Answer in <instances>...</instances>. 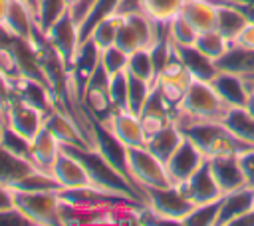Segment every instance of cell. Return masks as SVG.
Here are the masks:
<instances>
[{
  "label": "cell",
  "mask_w": 254,
  "mask_h": 226,
  "mask_svg": "<svg viewBox=\"0 0 254 226\" xmlns=\"http://www.w3.org/2000/svg\"><path fill=\"white\" fill-rule=\"evenodd\" d=\"M226 111H228V105L220 99V95L214 91L210 81L192 79L181 103L175 107L173 121L179 127H185L196 121H222Z\"/></svg>",
  "instance_id": "cell-1"
},
{
  "label": "cell",
  "mask_w": 254,
  "mask_h": 226,
  "mask_svg": "<svg viewBox=\"0 0 254 226\" xmlns=\"http://www.w3.org/2000/svg\"><path fill=\"white\" fill-rule=\"evenodd\" d=\"M14 208H18L32 226L60 224V194L58 190H18L12 188Z\"/></svg>",
  "instance_id": "cell-2"
},
{
  "label": "cell",
  "mask_w": 254,
  "mask_h": 226,
  "mask_svg": "<svg viewBox=\"0 0 254 226\" xmlns=\"http://www.w3.org/2000/svg\"><path fill=\"white\" fill-rule=\"evenodd\" d=\"M145 204L165 220V224H183V220L196 206L183 190L181 184H169L161 188H143Z\"/></svg>",
  "instance_id": "cell-3"
},
{
  "label": "cell",
  "mask_w": 254,
  "mask_h": 226,
  "mask_svg": "<svg viewBox=\"0 0 254 226\" xmlns=\"http://www.w3.org/2000/svg\"><path fill=\"white\" fill-rule=\"evenodd\" d=\"M127 170H129V178L139 190L173 184L167 174L165 163L159 157H155L145 145L127 149Z\"/></svg>",
  "instance_id": "cell-4"
},
{
  "label": "cell",
  "mask_w": 254,
  "mask_h": 226,
  "mask_svg": "<svg viewBox=\"0 0 254 226\" xmlns=\"http://www.w3.org/2000/svg\"><path fill=\"white\" fill-rule=\"evenodd\" d=\"M44 36L48 40V44L56 50V54L60 56V59L64 61L65 69L71 67L75 54L81 46V34H79V24L73 18V14L69 10L62 12L46 30Z\"/></svg>",
  "instance_id": "cell-5"
},
{
  "label": "cell",
  "mask_w": 254,
  "mask_h": 226,
  "mask_svg": "<svg viewBox=\"0 0 254 226\" xmlns=\"http://www.w3.org/2000/svg\"><path fill=\"white\" fill-rule=\"evenodd\" d=\"M44 123H46V113L40 107L24 101L18 95H12L8 109L4 113V127L24 137L26 141H32L36 133L44 127Z\"/></svg>",
  "instance_id": "cell-6"
},
{
  "label": "cell",
  "mask_w": 254,
  "mask_h": 226,
  "mask_svg": "<svg viewBox=\"0 0 254 226\" xmlns=\"http://www.w3.org/2000/svg\"><path fill=\"white\" fill-rule=\"evenodd\" d=\"M107 133H111L121 145L129 147H143L147 143L141 119L137 113L129 109H113L105 119L97 121Z\"/></svg>",
  "instance_id": "cell-7"
},
{
  "label": "cell",
  "mask_w": 254,
  "mask_h": 226,
  "mask_svg": "<svg viewBox=\"0 0 254 226\" xmlns=\"http://www.w3.org/2000/svg\"><path fill=\"white\" fill-rule=\"evenodd\" d=\"M204 161H206V157L198 149V145L185 135V139L181 141V145L175 149V153L165 163L167 174H169V178H171L173 184H183Z\"/></svg>",
  "instance_id": "cell-8"
},
{
  "label": "cell",
  "mask_w": 254,
  "mask_h": 226,
  "mask_svg": "<svg viewBox=\"0 0 254 226\" xmlns=\"http://www.w3.org/2000/svg\"><path fill=\"white\" fill-rule=\"evenodd\" d=\"M52 176L60 184V190L62 188L95 186L93 180H91V174H89L87 167L83 165V161L73 151H69L65 147H62V153H60V157L56 159V163L52 167Z\"/></svg>",
  "instance_id": "cell-9"
},
{
  "label": "cell",
  "mask_w": 254,
  "mask_h": 226,
  "mask_svg": "<svg viewBox=\"0 0 254 226\" xmlns=\"http://www.w3.org/2000/svg\"><path fill=\"white\" fill-rule=\"evenodd\" d=\"M192 75L189 73V69L183 65V61L177 57V54L167 61V65L157 73V89L161 91V95L169 101V105L177 107L187 91V87L190 85Z\"/></svg>",
  "instance_id": "cell-10"
},
{
  "label": "cell",
  "mask_w": 254,
  "mask_h": 226,
  "mask_svg": "<svg viewBox=\"0 0 254 226\" xmlns=\"http://www.w3.org/2000/svg\"><path fill=\"white\" fill-rule=\"evenodd\" d=\"M185 194L194 202V204H204V202H214L218 198L224 196L222 188L218 186L212 170H210V165H208V159L181 184Z\"/></svg>",
  "instance_id": "cell-11"
},
{
  "label": "cell",
  "mask_w": 254,
  "mask_h": 226,
  "mask_svg": "<svg viewBox=\"0 0 254 226\" xmlns=\"http://www.w3.org/2000/svg\"><path fill=\"white\" fill-rule=\"evenodd\" d=\"M36 170L40 169L32 163V159L18 155L12 149H8L4 143H0V184L14 188Z\"/></svg>",
  "instance_id": "cell-12"
},
{
  "label": "cell",
  "mask_w": 254,
  "mask_h": 226,
  "mask_svg": "<svg viewBox=\"0 0 254 226\" xmlns=\"http://www.w3.org/2000/svg\"><path fill=\"white\" fill-rule=\"evenodd\" d=\"M210 85L220 95V99L228 107H244L248 93H250V81L244 75L232 73V71H216L210 79Z\"/></svg>",
  "instance_id": "cell-13"
},
{
  "label": "cell",
  "mask_w": 254,
  "mask_h": 226,
  "mask_svg": "<svg viewBox=\"0 0 254 226\" xmlns=\"http://www.w3.org/2000/svg\"><path fill=\"white\" fill-rule=\"evenodd\" d=\"M60 153H62V143L56 139V135L46 125L30 141V159L44 172L52 174V167L56 159L60 157Z\"/></svg>",
  "instance_id": "cell-14"
},
{
  "label": "cell",
  "mask_w": 254,
  "mask_h": 226,
  "mask_svg": "<svg viewBox=\"0 0 254 226\" xmlns=\"http://www.w3.org/2000/svg\"><path fill=\"white\" fill-rule=\"evenodd\" d=\"M254 208V188L242 186L220 198L218 226H234V222Z\"/></svg>",
  "instance_id": "cell-15"
},
{
  "label": "cell",
  "mask_w": 254,
  "mask_h": 226,
  "mask_svg": "<svg viewBox=\"0 0 254 226\" xmlns=\"http://www.w3.org/2000/svg\"><path fill=\"white\" fill-rule=\"evenodd\" d=\"M44 125L56 135V139L62 143V147H85V149H89L81 131L77 129L75 121L67 113H64L62 109L56 107L52 113H48Z\"/></svg>",
  "instance_id": "cell-16"
},
{
  "label": "cell",
  "mask_w": 254,
  "mask_h": 226,
  "mask_svg": "<svg viewBox=\"0 0 254 226\" xmlns=\"http://www.w3.org/2000/svg\"><path fill=\"white\" fill-rule=\"evenodd\" d=\"M208 165H210V170H212V174H214V178H216V182L224 194L246 186V180H244V174L240 170L236 155L208 159Z\"/></svg>",
  "instance_id": "cell-17"
},
{
  "label": "cell",
  "mask_w": 254,
  "mask_h": 226,
  "mask_svg": "<svg viewBox=\"0 0 254 226\" xmlns=\"http://www.w3.org/2000/svg\"><path fill=\"white\" fill-rule=\"evenodd\" d=\"M177 57L183 61V65L189 69V73L192 75V79H200V81H210L214 77L216 63L206 57L202 52H198L194 46H173Z\"/></svg>",
  "instance_id": "cell-18"
},
{
  "label": "cell",
  "mask_w": 254,
  "mask_h": 226,
  "mask_svg": "<svg viewBox=\"0 0 254 226\" xmlns=\"http://www.w3.org/2000/svg\"><path fill=\"white\" fill-rule=\"evenodd\" d=\"M181 14L196 32L216 28V2L214 0H185Z\"/></svg>",
  "instance_id": "cell-19"
},
{
  "label": "cell",
  "mask_w": 254,
  "mask_h": 226,
  "mask_svg": "<svg viewBox=\"0 0 254 226\" xmlns=\"http://www.w3.org/2000/svg\"><path fill=\"white\" fill-rule=\"evenodd\" d=\"M216 69L218 71H232V73H238V75L252 79L254 77V50L230 44L226 54L220 59H216Z\"/></svg>",
  "instance_id": "cell-20"
},
{
  "label": "cell",
  "mask_w": 254,
  "mask_h": 226,
  "mask_svg": "<svg viewBox=\"0 0 254 226\" xmlns=\"http://www.w3.org/2000/svg\"><path fill=\"white\" fill-rule=\"evenodd\" d=\"M183 139H185L183 129H181L175 121H171V123L165 125L161 131H157L155 135H151V137L147 139L145 147H147L155 157H159L163 163H167V159L175 153V149L181 145Z\"/></svg>",
  "instance_id": "cell-21"
},
{
  "label": "cell",
  "mask_w": 254,
  "mask_h": 226,
  "mask_svg": "<svg viewBox=\"0 0 254 226\" xmlns=\"http://www.w3.org/2000/svg\"><path fill=\"white\" fill-rule=\"evenodd\" d=\"M214 2H216V30L232 42L240 34V30L248 24V20L236 4L222 0H214Z\"/></svg>",
  "instance_id": "cell-22"
},
{
  "label": "cell",
  "mask_w": 254,
  "mask_h": 226,
  "mask_svg": "<svg viewBox=\"0 0 254 226\" xmlns=\"http://www.w3.org/2000/svg\"><path fill=\"white\" fill-rule=\"evenodd\" d=\"M125 0H91V4L87 6V10L83 12V16L79 18V34H81V42L89 36V32L93 30L95 24H99L103 18L119 12L123 8Z\"/></svg>",
  "instance_id": "cell-23"
},
{
  "label": "cell",
  "mask_w": 254,
  "mask_h": 226,
  "mask_svg": "<svg viewBox=\"0 0 254 226\" xmlns=\"http://www.w3.org/2000/svg\"><path fill=\"white\" fill-rule=\"evenodd\" d=\"M185 0H137V8L147 14L157 24H167L177 14H181Z\"/></svg>",
  "instance_id": "cell-24"
},
{
  "label": "cell",
  "mask_w": 254,
  "mask_h": 226,
  "mask_svg": "<svg viewBox=\"0 0 254 226\" xmlns=\"http://www.w3.org/2000/svg\"><path fill=\"white\" fill-rule=\"evenodd\" d=\"M230 44H232V42H230L228 38H224V36L214 28V30L198 32V34H196V40H194L192 46L216 63V59H220V57L226 54V50L230 48Z\"/></svg>",
  "instance_id": "cell-25"
},
{
  "label": "cell",
  "mask_w": 254,
  "mask_h": 226,
  "mask_svg": "<svg viewBox=\"0 0 254 226\" xmlns=\"http://www.w3.org/2000/svg\"><path fill=\"white\" fill-rule=\"evenodd\" d=\"M121 22H123V12H115V14L107 16V18H103L99 24H95L87 38L99 50H105V48H109V46L115 44V38H117V32L121 28Z\"/></svg>",
  "instance_id": "cell-26"
},
{
  "label": "cell",
  "mask_w": 254,
  "mask_h": 226,
  "mask_svg": "<svg viewBox=\"0 0 254 226\" xmlns=\"http://www.w3.org/2000/svg\"><path fill=\"white\" fill-rule=\"evenodd\" d=\"M127 71L135 77H141L149 83H155L157 81V67H155V61H153L151 50L141 48V50H135L133 54H129Z\"/></svg>",
  "instance_id": "cell-27"
},
{
  "label": "cell",
  "mask_w": 254,
  "mask_h": 226,
  "mask_svg": "<svg viewBox=\"0 0 254 226\" xmlns=\"http://www.w3.org/2000/svg\"><path fill=\"white\" fill-rule=\"evenodd\" d=\"M165 32L173 46H192L198 34L183 14H177L173 20H169L165 24Z\"/></svg>",
  "instance_id": "cell-28"
},
{
  "label": "cell",
  "mask_w": 254,
  "mask_h": 226,
  "mask_svg": "<svg viewBox=\"0 0 254 226\" xmlns=\"http://www.w3.org/2000/svg\"><path fill=\"white\" fill-rule=\"evenodd\" d=\"M107 95L113 109H129V75L127 69L109 75Z\"/></svg>",
  "instance_id": "cell-29"
},
{
  "label": "cell",
  "mask_w": 254,
  "mask_h": 226,
  "mask_svg": "<svg viewBox=\"0 0 254 226\" xmlns=\"http://www.w3.org/2000/svg\"><path fill=\"white\" fill-rule=\"evenodd\" d=\"M218 214H220V198L214 202L196 204L190 214L183 220L185 226H218Z\"/></svg>",
  "instance_id": "cell-30"
},
{
  "label": "cell",
  "mask_w": 254,
  "mask_h": 226,
  "mask_svg": "<svg viewBox=\"0 0 254 226\" xmlns=\"http://www.w3.org/2000/svg\"><path fill=\"white\" fill-rule=\"evenodd\" d=\"M127 75H129V111L139 115L141 109L145 107L155 83H149V81H145L141 77H135L129 71H127Z\"/></svg>",
  "instance_id": "cell-31"
},
{
  "label": "cell",
  "mask_w": 254,
  "mask_h": 226,
  "mask_svg": "<svg viewBox=\"0 0 254 226\" xmlns=\"http://www.w3.org/2000/svg\"><path fill=\"white\" fill-rule=\"evenodd\" d=\"M127 61H129V54L123 52L115 44L109 46V48H105V50H101V54H99V63H101V67L105 69L107 75L125 71L127 69Z\"/></svg>",
  "instance_id": "cell-32"
},
{
  "label": "cell",
  "mask_w": 254,
  "mask_h": 226,
  "mask_svg": "<svg viewBox=\"0 0 254 226\" xmlns=\"http://www.w3.org/2000/svg\"><path fill=\"white\" fill-rule=\"evenodd\" d=\"M115 46H119L123 52L127 54H133L135 50H141L143 44H141V38L137 36L135 28L131 26V22L125 18L123 14V22H121V28L117 32V38H115Z\"/></svg>",
  "instance_id": "cell-33"
},
{
  "label": "cell",
  "mask_w": 254,
  "mask_h": 226,
  "mask_svg": "<svg viewBox=\"0 0 254 226\" xmlns=\"http://www.w3.org/2000/svg\"><path fill=\"white\" fill-rule=\"evenodd\" d=\"M238 159V165H240V170L244 174V180H246V186H252L254 188V147H244L238 151L236 155Z\"/></svg>",
  "instance_id": "cell-34"
},
{
  "label": "cell",
  "mask_w": 254,
  "mask_h": 226,
  "mask_svg": "<svg viewBox=\"0 0 254 226\" xmlns=\"http://www.w3.org/2000/svg\"><path fill=\"white\" fill-rule=\"evenodd\" d=\"M232 44H236V46H242V48H250V50H254V22H248L242 30H240V34L232 40Z\"/></svg>",
  "instance_id": "cell-35"
},
{
  "label": "cell",
  "mask_w": 254,
  "mask_h": 226,
  "mask_svg": "<svg viewBox=\"0 0 254 226\" xmlns=\"http://www.w3.org/2000/svg\"><path fill=\"white\" fill-rule=\"evenodd\" d=\"M14 208V196H12V188L0 184V212Z\"/></svg>",
  "instance_id": "cell-36"
},
{
  "label": "cell",
  "mask_w": 254,
  "mask_h": 226,
  "mask_svg": "<svg viewBox=\"0 0 254 226\" xmlns=\"http://www.w3.org/2000/svg\"><path fill=\"white\" fill-rule=\"evenodd\" d=\"M248 81H250V79H248ZM244 109L254 117V81H250V93H248V99H246Z\"/></svg>",
  "instance_id": "cell-37"
},
{
  "label": "cell",
  "mask_w": 254,
  "mask_h": 226,
  "mask_svg": "<svg viewBox=\"0 0 254 226\" xmlns=\"http://www.w3.org/2000/svg\"><path fill=\"white\" fill-rule=\"evenodd\" d=\"M224 2V0H222ZM242 12H244V16H246V20L248 22H254V6H240V4H236Z\"/></svg>",
  "instance_id": "cell-38"
},
{
  "label": "cell",
  "mask_w": 254,
  "mask_h": 226,
  "mask_svg": "<svg viewBox=\"0 0 254 226\" xmlns=\"http://www.w3.org/2000/svg\"><path fill=\"white\" fill-rule=\"evenodd\" d=\"M8 6H10V0H0V22H4L6 12H8Z\"/></svg>",
  "instance_id": "cell-39"
},
{
  "label": "cell",
  "mask_w": 254,
  "mask_h": 226,
  "mask_svg": "<svg viewBox=\"0 0 254 226\" xmlns=\"http://www.w3.org/2000/svg\"><path fill=\"white\" fill-rule=\"evenodd\" d=\"M224 2H232V4H240V6H254V0H224Z\"/></svg>",
  "instance_id": "cell-40"
},
{
  "label": "cell",
  "mask_w": 254,
  "mask_h": 226,
  "mask_svg": "<svg viewBox=\"0 0 254 226\" xmlns=\"http://www.w3.org/2000/svg\"><path fill=\"white\" fill-rule=\"evenodd\" d=\"M250 81H254V77H252V79H250Z\"/></svg>",
  "instance_id": "cell-41"
}]
</instances>
